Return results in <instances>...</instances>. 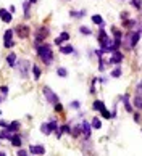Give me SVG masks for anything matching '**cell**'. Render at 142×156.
Masks as SVG:
<instances>
[{
	"mask_svg": "<svg viewBox=\"0 0 142 156\" xmlns=\"http://www.w3.org/2000/svg\"><path fill=\"white\" fill-rule=\"evenodd\" d=\"M37 55H39V58L42 60V63H44L45 66L52 65V61H53V53H52V48H50V45H47V44H42V45L37 48Z\"/></svg>",
	"mask_w": 142,
	"mask_h": 156,
	"instance_id": "obj_1",
	"label": "cell"
},
{
	"mask_svg": "<svg viewBox=\"0 0 142 156\" xmlns=\"http://www.w3.org/2000/svg\"><path fill=\"white\" fill-rule=\"evenodd\" d=\"M49 32H50V29H49V28H45V26H41V28H37L36 37H34V47H36V48H39V47L44 44V40L47 39Z\"/></svg>",
	"mask_w": 142,
	"mask_h": 156,
	"instance_id": "obj_2",
	"label": "cell"
},
{
	"mask_svg": "<svg viewBox=\"0 0 142 156\" xmlns=\"http://www.w3.org/2000/svg\"><path fill=\"white\" fill-rule=\"evenodd\" d=\"M139 39H141V32H132V31H131V32L124 37V40H123V42H124V47L128 50H131L132 47L137 45Z\"/></svg>",
	"mask_w": 142,
	"mask_h": 156,
	"instance_id": "obj_3",
	"label": "cell"
},
{
	"mask_svg": "<svg viewBox=\"0 0 142 156\" xmlns=\"http://www.w3.org/2000/svg\"><path fill=\"white\" fill-rule=\"evenodd\" d=\"M18 69H20V76L23 79H28L29 76V69H33V66H31V63L28 61V60H20V61L16 63Z\"/></svg>",
	"mask_w": 142,
	"mask_h": 156,
	"instance_id": "obj_4",
	"label": "cell"
},
{
	"mask_svg": "<svg viewBox=\"0 0 142 156\" xmlns=\"http://www.w3.org/2000/svg\"><path fill=\"white\" fill-rule=\"evenodd\" d=\"M42 92H44V97H45V100H47L49 103H52V105H57L58 103V95L55 93L50 87H44Z\"/></svg>",
	"mask_w": 142,
	"mask_h": 156,
	"instance_id": "obj_5",
	"label": "cell"
},
{
	"mask_svg": "<svg viewBox=\"0 0 142 156\" xmlns=\"http://www.w3.org/2000/svg\"><path fill=\"white\" fill-rule=\"evenodd\" d=\"M15 32L20 36V39H28L29 32H31V28H29V26H26V24H21V26H16Z\"/></svg>",
	"mask_w": 142,
	"mask_h": 156,
	"instance_id": "obj_6",
	"label": "cell"
},
{
	"mask_svg": "<svg viewBox=\"0 0 142 156\" xmlns=\"http://www.w3.org/2000/svg\"><path fill=\"white\" fill-rule=\"evenodd\" d=\"M29 153H31V155L42 156V155H45V148L42 147V145H31V147H29Z\"/></svg>",
	"mask_w": 142,
	"mask_h": 156,
	"instance_id": "obj_7",
	"label": "cell"
},
{
	"mask_svg": "<svg viewBox=\"0 0 142 156\" xmlns=\"http://www.w3.org/2000/svg\"><path fill=\"white\" fill-rule=\"evenodd\" d=\"M121 61H123V53L116 50V52L111 55V58L108 60V65H120Z\"/></svg>",
	"mask_w": 142,
	"mask_h": 156,
	"instance_id": "obj_8",
	"label": "cell"
},
{
	"mask_svg": "<svg viewBox=\"0 0 142 156\" xmlns=\"http://www.w3.org/2000/svg\"><path fill=\"white\" fill-rule=\"evenodd\" d=\"M90 127H92V124H89L87 121H82L81 124V132H82V135H84V139H89L90 137Z\"/></svg>",
	"mask_w": 142,
	"mask_h": 156,
	"instance_id": "obj_9",
	"label": "cell"
},
{
	"mask_svg": "<svg viewBox=\"0 0 142 156\" xmlns=\"http://www.w3.org/2000/svg\"><path fill=\"white\" fill-rule=\"evenodd\" d=\"M0 20L3 23H12L13 16H12V11H7L5 8H0Z\"/></svg>",
	"mask_w": 142,
	"mask_h": 156,
	"instance_id": "obj_10",
	"label": "cell"
},
{
	"mask_svg": "<svg viewBox=\"0 0 142 156\" xmlns=\"http://www.w3.org/2000/svg\"><path fill=\"white\" fill-rule=\"evenodd\" d=\"M20 127H21V124H20V121H13V122H10L8 126H7V130L8 132H12V134H16L18 130H20Z\"/></svg>",
	"mask_w": 142,
	"mask_h": 156,
	"instance_id": "obj_11",
	"label": "cell"
},
{
	"mask_svg": "<svg viewBox=\"0 0 142 156\" xmlns=\"http://www.w3.org/2000/svg\"><path fill=\"white\" fill-rule=\"evenodd\" d=\"M66 40H69V34L68 32H61L60 36L55 39V45H60L61 47V44H63V42H66Z\"/></svg>",
	"mask_w": 142,
	"mask_h": 156,
	"instance_id": "obj_12",
	"label": "cell"
},
{
	"mask_svg": "<svg viewBox=\"0 0 142 156\" xmlns=\"http://www.w3.org/2000/svg\"><path fill=\"white\" fill-rule=\"evenodd\" d=\"M63 134H71V129H69L68 124L61 126V127L57 130V134H55V135H57V139H61V135H63Z\"/></svg>",
	"mask_w": 142,
	"mask_h": 156,
	"instance_id": "obj_13",
	"label": "cell"
},
{
	"mask_svg": "<svg viewBox=\"0 0 142 156\" xmlns=\"http://www.w3.org/2000/svg\"><path fill=\"white\" fill-rule=\"evenodd\" d=\"M121 100L124 102V108H126V111H128V113H132V105L129 103V95H128V93L123 95Z\"/></svg>",
	"mask_w": 142,
	"mask_h": 156,
	"instance_id": "obj_14",
	"label": "cell"
},
{
	"mask_svg": "<svg viewBox=\"0 0 142 156\" xmlns=\"http://www.w3.org/2000/svg\"><path fill=\"white\" fill-rule=\"evenodd\" d=\"M7 65H8L10 68H15V66H16V53H10L8 56H7Z\"/></svg>",
	"mask_w": 142,
	"mask_h": 156,
	"instance_id": "obj_15",
	"label": "cell"
},
{
	"mask_svg": "<svg viewBox=\"0 0 142 156\" xmlns=\"http://www.w3.org/2000/svg\"><path fill=\"white\" fill-rule=\"evenodd\" d=\"M92 108L95 111H103L105 110V103L102 102V100H95V102L92 103Z\"/></svg>",
	"mask_w": 142,
	"mask_h": 156,
	"instance_id": "obj_16",
	"label": "cell"
},
{
	"mask_svg": "<svg viewBox=\"0 0 142 156\" xmlns=\"http://www.w3.org/2000/svg\"><path fill=\"white\" fill-rule=\"evenodd\" d=\"M10 142H12L13 147H21V137H20V134H13L12 139H10Z\"/></svg>",
	"mask_w": 142,
	"mask_h": 156,
	"instance_id": "obj_17",
	"label": "cell"
},
{
	"mask_svg": "<svg viewBox=\"0 0 142 156\" xmlns=\"http://www.w3.org/2000/svg\"><path fill=\"white\" fill-rule=\"evenodd\" d=\"M73 52H74L73 45H61L60 47V53H63V55H69V53H73Z\"/></svg>",
	"mask_w": 142,
	"mask_h": 156,
	"instance_id": "obj_18",
	"label": "cell"
},
{
	"mask_svg": "<svg viewBox=\"0 0 142 156\" xmlns=\"http://www.w3.org/2000/svg\"><path fill=\"white\" fill-rule=\"evenodd\" d=\"M31 2H29V0H26L24 3H23V8H24V18L26 20H29V18H31V13H29V7H31Z\"/></svg>",
	"mask_w": 142,
	"mask_h": 156,
	"instance_id": "obj_19",
	"label": "cell"
},
{
	"mask_svg": "<svg viewBox=\"0 0 142 156\" xmlns=\"http://www.w3.org/2000/svg\"><path fill=\"white\" fill-rule=\"evenodd\" d=\"M132 105L137 108V110H142V97L141 95H136V97H134V103Z\"/></svg>",
	"mask_w": 142,
	"mask_h": 156,
	"instance_id": "obj_20",
	"label": "cell"
},
{
	"mask_svg": "<svg viewBox=\"0 0 142 156\" xmlns=\"http://www.w3.org/2000/svg\"><path fill=\"white\" fill-rule=\"evenodd\" d=\"M12 36H13V31L12 29H7L5 31V34H3V44H7V42H12Z\"/></svg>",
	"mask_w": 142,
	"mask_h": 156,
	"instance_id": "obj_21",
	"label": "cell"
},
{
	"mask_svg": "<svg viewBox=\"0 0 142 156\" xmlns=\"http://www.w3.org/2000/svg\"><path fill=\"white\" fill-rule=\"evenodd\" d=\"M92 23H95L99 26H103V20H102L100 15H92Z\"/></svg>",
	"mask_w": 142,
	"mask_h": 156,
	"instance_id": "obj_22",
	"label": "cell"
},
{
	"mask_svg": "<svg viewBox=\"0 0 142 156\" xmlns=\"http://www.w3.org/2000/svg\"><path fill=\"white\" fill-rule=\"evenodd\" d=\"M33 73H34V79L39 81V79H41V69H39V66L33 65Z\"/></svg>",
	"mask_w": 142,
	"mask_h": 156,
	"instance_id": "obj_23",
	"label": "cell"
},
{
	"mask_svg": "<svg viewBox=\"0 0 142 156\" xmlns=\"http://www.w3.org/2000/svg\"><path fill=\"white\" fill-rule=\"evenodd\" d=\"M69 15H71L73 18H82L86 15V11H84V10H82V11H74V10H71V11H69Z\"/></svg>",
	"mask_w": 142,
	"mask_h": 156,
	"instance_id": "obj_24",
	"label": "cell"
},
{
	"mask_svg": "<svg viewBox=\"0 0 142 156\" xmlns=\"http://www.w3.org/2000/svg\"><path fill=\"white\" fill-rule=\"evenodd\" d=\"M49 130H50V134H52L53 130H58V126H57V121L55 119H52L49 122Z\"/></svg>",
	"mask_w": 142,
	"mask_h": 156,
	"instance_id": "obj_25",
	"label": "cell"
},
{
	"mask_svg": "<svg viewBox=\"0 0 142 156\" xmlns=\"http://www.w3.org/2000/svg\"><path fill=\"white\" fill-rule=\"evenodd\" d=\"M100 113H102V118H105V119H111V118H113V113H110V111L108 110H107V108H105V110H103V111H100Z\"/></svg>",
	"mask_w": 142,
	"mask_h": 156,
	"instance_id": "obj_26",
	"label": "cell"
},
{
	"mask_svg": "<svg viewBox=\"0 0 142 156\" xmlns=\"http://www.w3.org/2000/svg\"><path fill=\"white\" fill-rule=\"evenodd\" d=\"M41 132L45 134V135H50V130H49V122H44L41 126Z\"/></svg>",
	"mask_w": 142,
	"mask_h": 156,
	"instance_id": "obj_27",
	"label": "cell"
},
{
	"mask_svg": "<svg viewBox=\"0 0 142 156\" xmlns=\"http://www.w3.org/2000/svg\"><path fill=\"white\" fill-rule=\"evenodd\" d=\"M79 134H82V132H81V126H74V127L71 129V135H73V137H77Z\"/></svg>",
	"mask_w": 142,
	"mask_h": 156,
	"instance_id": "obj_28",
	"label": "cell"
},
{
	"mask_svg": "<svg viewBox=\"0 0 142 156\" xmlns=\"http://www.w3.org/2000/svg\"><path fill=\"white\" fill-rule=\"evenodd\" d=\"M57 74L60 76V77H66V76H68V71H66V68H61L60 66V68L57 69Z\"/></svg>",
	"mask_w": 142,
	"mask_h": 156,
	"instance_id": "obj_29",
	"label": "cell"
},
{
	"mask_svg": "<svg viewBox=\"0 0 142 156\" xmlns=\"http://www.w3.org/2000/svg\"><path fill=\"white\" fill-rule=\"evenodd\" d=\"M79 32H81V34H86V36H90V34H92V31H90L87 26H81V28H79Z\"/></svg>",
	"mask_w": 142,
	"mask_h": 156,
	"instance_id": "obj_30",
	"label": "cell"
},
{
	"mask_svg": "<svg viewBox=\"0 0 142 156\" xmlns=\"http://www.w3.org/2000/svg\"><path fill=\"white\" fill-rule=\"evenodd\" d=\"M124 26H126L128 29H132L134 26H136V20H126V21H124Z\"/></svg>",
	"mask_w": 142,
	"mask_h": 156,
	"instance_id": "obj_31",
	"label": "cell"
},
{
	"mask_svg": "<svg viewBox=\"0 0 142 156\" xmlns=\"http://www.w3.org/2000/svg\"><path fill=\"white\" fill-rule=\"evenodd\" d=\"M92 127L94 129H100L102 127V122H100L99 118H94V119H92Z\"/></svg>",
	"mask_w": 142,
	"mask_h": 156,
	"instance_id": "obj_32",
	"label": "cell"
},
{
	"mask_svg": "<svg viewBox=\"0 0 142 156\" xmlns=\"http://www.w3.org/2000/svg\"><path fill=\"white\" fill-rule=\"evenodd\" d=\"M111 76H113V77H120V76H121V68H120V66L115 68V69L111 71Z\"/></svg>",
	"mask_w": 142,
	"mask_h": 156,
	"instance_id": "obj_33",
	"label": "cell"
},
{
	"mask_svg": "<svg viewBox=\"0 0 142 156\" xmlns=\"http://www.w3.org/2000/svg\"><path fill=\"white\" fill-rule=\"evenodd\" d=\"M131 5H132V7H134V8H141V7H142V0H131Z\"/></svg>",
	"mask_w": 142,
	"mask_h": 156,
	"instance_id": "obj_34",
	"label": "cell"
},
{
	"mask_svg": "<svg viewBox=\"0 0 142 156\" xmlns=\"http://www.w3.org/2000/svg\"><path fill=\"white\" fill-rule=\"evenodd\" d=\"M113 36H115V39H118V40H121V31H120V29L113 28Z\"/></svg>",
	"mask_w": 142,
	"mask_h": 156,
	"instance_id": "obj_35",
	"label": "cell"
},
{
	"mask_svg": "<svg viewBox=\"0 0 142 156\" xmlns=\"http://www.w3.org/2000/svg\"><path fill=\"white\" fill-rule=\"evenodd\" d=\"M69 106L73 108V110H79V108H81V103L77 102V100H74V102L69 103Z\"/></svg>",
	"mask_w": 142,
	"mask_h": 156,
	"instance_id": "obj_36",
	"label": "cell"
},
{
	"mask_svg": "<svg viewBox=\"0 0 142 156\" xmlns=\"http://www.w3.org/2000/svg\"><path fill=\"white\" fill-rule=\"evenodd\" d=\"M128 15H129L128 11H121V13H120V20H121V21H126V20H128Z\"/></svg>",
	"mask_w": 142,
	"mask_h": 156,
	"instance_id": "obj_37",
	"label": "cell"
},
{
	"mask_svg": "<svg viewBox=\"0 0 142 156\" xmlns=\"http://www.w3.org/2000/svg\"><path fill=\"white\" fill-rule=\"evenodd\" d=\"M16 156H29V155H28V151H26V150H20Z\"/></svg>",
	"mask_w": 142,
	"mask_h": 156,
	"instance_id": "obj_38",
	"label": "cell"
},
{
	"mask_svg": "<svg viewBox=\"0 0 142 156\" xmlns=\"http://www.w3.org/2000/svg\"><path fill=\"white\" fill-rule=\"evenodd\" d=\"M53 108H55V111H61V110H63V106L60 105V102H58L57 105H53Z\"/></svg>",
	"mask_w": 142,
	"mask_h": 156,
	"instance_id": "obj_39",
	"label": "cell"
},
{
	"mask_svg": "<svg viewBox=\"0 0 142 156\" xmlns=\"http://www.w3.org/2000/svg\"><path fill=\"white\" fill-rule=\"evenodd\" d=\"M134 121L136 122H141V114L139 113H134Z\"/></svg>",
	"mask_w": 142,
	"mask_h": 156,
	"instance_id": "obj_40",
	"label": "cell"
},
{
	"mask_svg": "<svg viewBox=\"0 0 142 156\" xmlns=\"http://www.w3.org/2000/svg\"><path fill=\"white\" fill-rule=\"evenodd\" d=\"M136 90H137V95H141L142 97V84H139V85L136 87Z\"/></svg>",
	"mask_w": 142,
	"mask_h": 156,
	"instance_id": "obj_41",
	"label": "cell"
},
{
	"mask_svg": "<svg viewBox=\"0 0 142 156\" xmlns=\"http://www.w3.org/2000/svg\"><path fill=\"white\" fill-rule=\"evenodd\" d=\"M0 92H2L3 95H8V87H2V89H0Z\"/></svg>",
	"mask_w": 142,
	"mask_h": 156,
	"instance_id": "obj_42",
	"label": "cell"
},
{
	"mask_svg": "<svg viewBox=\"0 0 142 156\" xmlns=\"http://www.w3.org/2000/svg\"><path fill=\"white\" fill-rule=\"evenodd\" d=\"M13 45H15V42H13V40H12V42H7V44H5V47H7V48H12Z\"/></svg>",
	"mask_w": 142,
	"mask_h": 156,
	"instance_id": "obj_43",
	"label": "cell"
},
{
	"mask_svg": "<svg viewBox=\"0 0 142 156\" xmlns=\"http://www.w3.org/2000/svg\"><path fill=\"white\" fill-rule=\"evenodd\" d=\"M7 126H8V124L5 122V121H0V127H7Z\"/></svg>",
	"mask_w": 142,
	"mask_h": 156,
	"instance_id": "obj_44",
	"label": "cell"
},
{
	"mask_svg": "<svg viewBox=\"0 0 142 156\" xmlns=\"http://www.w3.org/2000/svg\"><path fill=\"white\" fill-rule=\"evenodd\" d=\"M0 156H7V153H3V151H0Z\"/></svg>",
	"mask_w": 142,
	"mask_h": 156,
	"instance_id": "obj_45",
	"label": "cell"
},
{
	"mask_svg": "<svg viewBox=\"0 0 142 156\" xmlns=\"http://www.w3.org/2000/svg\"><path fill=\"white\" fill-rule=\"evenodd\" d=\"M29 2H31V3H36V2H37V0H29Z\"/></svg>",
	"mask_w": 142,
	"mask_h": 156,
	"instance_id": "obj_46",
	"label": "cell"
},
{
	"mask_svg": "<svg viewBox=\"0 0 142 156\" xmlns=\"http://www.w3.org/2000/svg\"><path fill=\"white\" fill-rule=\"evenodd\" d=\"M0 114H2V111H0Z\"/></svg>",
	"mask_w": 142,
	"mask_h": 156,
	"instance_id": "obj_47",
	"label": "cell"
},
{
	"mask_svg": "<svg viewBox=\"0 0 142 156\" xmlns=\"http://www.w3.org/2000/svg\"><path fill=\"white\" fill-rule=\"evenodd\" d=\"M0 102H2V98H0Z\"/></svg>",
	"mask_w": 142,
	"mask_h": 156,
	"instance_id": "obj_48",
	"label": "cell"
}]
</instances>
